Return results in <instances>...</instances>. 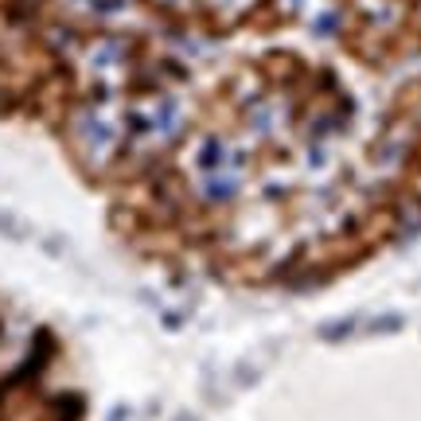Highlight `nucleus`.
<instances>
[{"label":"nucleus","instance_id":"nucleus-3","mask_svg":"<svg viewBox=\"0 0 421 421\" xmlns=\"http://www.w3.org/2000/svg\"><path fill=\"white\" fill-rule=\"evenodd\" d=\"M402 328V316H379L371 320V332H398Z\"/></svg>","mask_w":421,"mask_h":421},{"label":"nucleus","instance_id":"nucleus-1","mask_svg":"<svg viewBox=\"0 0 421 421\" xmlns=\"http://www.w3.org/2000/svg\"><path fill=\"white\" fill-rule=\"evenodd\" d=\"M0 235L12 238V242H24V238H28V226H24L16 215H4V211H0Z\"/></svg>","mask_w":421,"mask_h":421},{"label":"nucleus","instance_id":"nucleus-2","mask_svg":"<svg viewBox=\"0 0 421 421\" xmlns=\"http://www.w3.org/2000/svg\"><path fill=\"white\" fill-rule=\"evenodd\" d=\"M351 328H355V320L347 316V320L324 324V328H320V335H324V340H347V332H351Z\"/></svg>","mask_w":421,"mask_h":421},{"label":"nucleus","instance_id":"nucleus-5","mask_svg":"<svg viewBox=\"0 0 421 421\" xmlns=\"http://www.w3.org/2000/svg\"><path fill=\"white\" fill-rule=\"evenodd\" d=\"M106 421H133V406H129V402H118V406L106 413Z\"/></svg>","mask_w":421,"mask_h":421},{"label":"nucleus","instance_id":"nucleus-6","mask_svg":"<svg viewBox=\"0 0 421 421\" xmlns=\"http://www.w3.org/2000/svg\"><path fill=\"white\" fill-rule=\"evenodd\" d=\"M172 421H199V418L191 410H176V418H172Z\"/></svg>","mask_w":421,"mask_h":421},{"label":"nucleus","instance_id":"nucleus-4","mask_svg":"<svg viewBox=\"0 0 421 421\" xmlns=\"http://www.w3.org/2000/svg\"><path fill=\"white\" fill-rule=\"evenodd\" d=\"M235 379L242 382V386H254V382H257V367H254V363H242V367L235 371Z\"/></svg>","mask_w":421,"mask_h":421}]
</instances>
